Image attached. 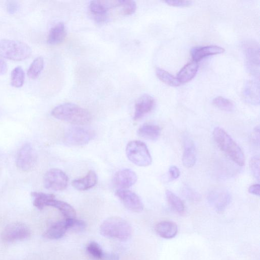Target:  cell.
Instances as JSON below:
<instances>
[{"label": "cell", "instance_id": "cell-15", "mask_svg": "<svg viewBox=\"0 0 260 260\" xmlns=\"http://www.w3.org/2000/svg\"><path fill=\"white\" fill-rule=\"evenodd\" d=\"M155 105V101L152 96L147 94L142 95L136 104L134 119L142 118L153 109Z\"/></svg>", "mask_w": 260, "mask_h": 260}, {"label": "cell", "instance_id": "cell-35", "mask_svg": "<svg viewBox=\"0 0 260 260\" xmlns=\"http://www.w3.org/2000/svg\"><path fill=\"white\" fill-rule=\"evenodd\" d=\"M259 158L258 156L253 157L250 161V169L253 177L259 181Z\"/></svg>", "mask_w": 260, "mask_h": 260}, {"label": "cell", "instance_id": "cell-31", "mask_svg": "<svg viewBox=\"0 0 260 260\" xmlns=\"http://www.w3.org/2000/svg\"><path fill=\"white\" fill-rule=\"evenodd\" d=\"M213 103L216 107L226 112H231L235 108L234 103L231 100L222 97L215 98Z\"/></svg>", "mask_w": 260, "mask_h": 260}, {"label": "cell", "instance_id": "cell-40", "mask_svg": "<svg viewBox=\"0 0 260 260\" xmlns=\"http://www.w3.org/2000/svg\"><path fill=\"white\" fill-rule=\"evenodd\" d=\"M102 260H119L118 254L113 252H104L101 258Z\"/></svg>", "mask_w": 260, "mask_h": 260}, {"label": "cell", "instance_id": "cell-5", "mask_svg": "<svg viewBox=\"0 0 260 260\" xmlns=\"http://www.w3.org/2000/svg\"><path fill=\"white\" fill-rule=\"evenodd\" d=\"M128 159L140 167H147L152 162V158L147 146L144 143L134 141L129 142L126 147Z\"/></svg>", "mask_w": 260, "mask_h": 260}, {"label": "cell", "instance_id": "cell-43", "mask_svg": "<svg viewBox=\"0 0 260 260\" xmlns=\"http://www.w3.org/2000/svg\"><path fill=\"white\" fill-rule=\"evenodd\" d=\"M8 70V64L6 61L3 59H0V76L6 75Z\"/></svg>", "mask_w": 260, "mask_h": 260}, {"label": "cell", "instance_id": "cell-13", "mask_svg": "<svg viewBox=\"0 0 260 260\" xmlns=\"http://www.w3.org/2000/svg\"><path fill=\"white\" fill-rule=\"evenodd\" d=\"M183 153L182 163L187 168L192 167L197 161V153L196 147L191 138L185 134L183 138Z\"/></svg>", "mask_w": 260, "mask_h": 260}, {"label": "cell", "instance_id": "cell-29", "mask_svg": "<svg viewBox=\"0 0 260 260\" xmlns=\"http://www.w3.org/2000/svg\"><path fill=\"white\" fill-rule=\"evenodd\" d=\"M156 73L161 81L169 86L176 87L181 85L176 77L162 69H157Z\"/></svg>", "mask_w": 260, "mask_h": 260}, {"label": "cell", "instance_id": "cell-9", "mask_svg": "<svg viewBox=\"0 0 260 260\" xmlns=\"http://www.w3.org/2000/svg\"><path fill=\"white\" fill-rule=\"evenodd\" d=\"M37 163V156L30 144L24 145L20 149L17 158V166L24 172L32 171Z\"/></svg>", "mask_w": 260, "mask_h": 260}, {"label": "cell", "instance_id": "cell-28", "mask_svg": "<svg viewBox=\"0 0 260 260\" xmlns=\"http://www.w3.org/2000/svg\"><path fill=\"white\" fill-rule=\"evenodd\" d=\"M44 59L41 56L36 58L32 62L28 71L29 78L35 80L39 77L44 68Z\"/></svg>", "mask_w": 260, "mask_h": 260}, {"label": "cell", "instance_id": "cell-1", "mask_svg": "<svg viewBox=\"0 0 260 260\" xmlns=\"http://www.w3.org/2000/svg\"><path fill=\"white\" fill-rule=\"evenodd\" d=\"M54 118L78 125H84L90 122L92 116L84 108L74 103H66L54 107L51 111Z\"/></svg>", "mask_w": 260, "mask_h": 260}, {"label": "cell", "instance_id": "cell-8", "mask_svg": "<svg viewBox=\"0 0 260 260\" xmlns=\"http://www.w3.org/2000/svg\"><path fill=\"white\" fill-rule=\"evenodd\" d=\"M210 205L218 213L223 212L231 202V195L226 189L215 188L208 194Z\"/></svg>", "mask_w": 260, "mask_h": 260}, {"label": "cell", "instance_id": "cell-19", "mask_svg": "<svg viewBox=\"0 0 260 260\" xmlns=\"http://www.w3.org/2000/svg\"><path fill=\"white\" fill-rule=\"evenodd\" d=\"M155 230L160 237L169 239L176 236L178 233V227L173 222L162 221L156 225Z\"/></svg>", "mask_w": 260, "mask_h": 260}, {"label": "cell", "instance_id": "cell-3", "mask_svg": "<svg viewBox=\"0 0 260 260\" xmlns=\"http://www.w3.org/2000/svg\"><path fill=\"white\" fill-rule=\"evenodd\" d=\"M132 232V226L128 222L119 217L109 218L100 226V232L103 236L119 240L128 239Z\"/></svg>", "mask_w": 260, "mask_h": 260}, {"label": "cell", "instance_id": "cell-26", "mask_svg": "<svg viewBox=\"0 0 260 260\" xmlns=\"http://www.w3.org/2000/svg\"><path fill=\"white\" fill-rule=\"evenodd\" d=\"M166 197L169 206L173 211L179 215H184L185 213L184 205L176 194L171 190H167Z\"/></svg>", "mask_w": 260, "mask_h": 260}, {"label": "cell", "instance_id": "cell-4", "mask_svg": "<svg viewBox=\"0 0 260 260\" xmlns=\"http://www.w3.org/2000/svg\"><path fill=\"white\" fill-rule=\"evenodd\" d=\"M32 54L31 47L26 43L17 40H0V57L15 61L29 58Z\"/></svg>", "mask_w": 260, "mask_h": 260}, {"label": "cell", "instance_id": "cell-34", "mask_svg": "<svg viewBox=\"0 0 260 260\" xmlns=\"http://www.w3.org/2000/svg\"><path fill=\"white\" fill-rule=\"evenodd\" d=\"M87 250L88 253L95 258L101 259L103 251L100 245L96 242H91L87 246Z\"/></svg>", "mask_w": 260, "mask_h": 260}, {"label": "cell", "instance_id": "cell-25", "mask_svg": "<svg viewBox=\"0 0 260 260\" xmlns=\"http://www.w3.org/2000/svg\"><path fill=\"white\" fill-rule=\"evenodd\" d=\"M46 207H51L57 209L66 219L76 218V212L74 208L69 204L57 201L55 199L48 202Z\"/></svg>", "mask_w": 260, "mask_h": 260}, {"label": "cell", "instance_id": "cell-20", "mask_svg": "<svg viewBox=\"0 0 260 260\" xmlns=\"http://www.w3.org/2000/svg\"><path fill=\"white\" fill-rule=\"evenodd\" d=\"M199 65L197 62H191L185 65L178 73L176 78L180 84H184L191 81L197 76Z\"/></svg>", "mask_w": 260, "mask_h": 260}, {"label": "cell", "instance_id": "cell-10", "mask_svg": "<svg viewBox=\"0 0 260 260\" xmlns=\"http://www.w3.org/2000/svg\"><path fill=\"white\" fill-rule=\"evenodd\" d=\"M116 196L128 210L136 213L142 212L144 209L142 201L135 192L126 189H118Z\"/></svg>", "mask_w": 260, "mask_h": 260}, {"label": "cell", "instance_id": "cell-41", "mask_svg": "<svg viewBox=\"0 0 260 260\" xmlns=\"http://www.w3.org/2000/svg\"><path fill=\"white\" fill-rule=\"evenodd\" d=\"M260 185L259 184H254L250 185L248 188V191L250 193L255 195L258 197L260 194Z\"/></svg>", "mask_w": 260, "mask_h": 260}, {"label": "cell", "instance_id": "cell-16", "mask_svg": "<svg viewBox=\"0 0 260 260\" xmlns=\"http://www.w3.org/2000/svg\"><path fill=\"white\" fill-rule=\"evenodd\" d=\"M224 52L225 49L221 47L210 45L192 48L191 55L193 61L198 62L208 56L222 54Z\"/></svg>", "mask_w": 260, "mask_h": 260}, {"label": "cell", "instance_id": "cell-21", "mask_svg": "<svg viewBox=\"0 0 260 260\" xmlns=\"http://www.w3.org/2000/svg\"><path fill=\"white\" fill-rule=\"evenodd\" d=\"M98 180L96 173L91 170L84 177L73 180L72 184L76 189L84 191L95 186L98 182Z\"/></svg>", "mask_w": 260, "mask_h": 260}, {"label": "cell", "instance_id": "cell-32", "mask_svg": "<svg viewBox=\"0 0 260 260\" xmlns=\"http://www.w3.org/2000/svg\"><path fill=\"white\" fill-rule=\"evenodd\" d=\"M119 7L121 8V12L123 15L129 16L135 13L137 5L132 0H119Z\"/></svg>", "mask_w": 260, "mask_h": 260}, {"label": "cell", "instance_id": "cell-27", "mask_svg": "<svg viewBox=\"0 0 260 260\" xmlns=\"http://www.w3.org/2000/svg\"><path fill=\"white\" fill-rule=\"evenodd\" d=\"M31 196L34 198V206L38 210H42L46 207L48 202L55 199L53 194L40 192H32Z\"/></svg>", "mask_w": 260, "mask_h": 260}, {"label": "cell", "instance_id": "cell-18", "mask_svg": "<svg viewBox=\"0 0 260 260\" xmlns=\"http://www.w3.org/2000/svg\"><path fill=\"white\" fill-rule=\"evenodd\" d=\"M243 98L248 104L258 105L259 103V86L254 82H249L243 91Z\"/></svg>", "mask_w": 260, "mask_h": 260}, {"label": "cell", "instance_id": "cell-6", "mask_svg": "<svg viewBox=\"0 0 260 260\" xmlns=\"http://www.w3.org/2000/svg\"><path fill=\"white\" fill-rule=\"evenodd\" d=\"M92 130L80 127L72 126L65 132V143L71 146H81L88 144L94 138Z\"/></svg>", "mask_w": 260, "mask_h": 260}, {"label": "cell", "instance_id": "cell-11", "mask_svg": "<svg viewBox=\"0 0 260 260\" xmlns=\"http://www.w3.org/2000/svg\"><path fill=\"white\" fill-rule=\"evenodd\" d=\"M30 235L31 231L26 225L16 223L8 225L4 229L2 237L5 241L14 242L26 239Z\"/></svg>", "mask_w": 260, "mask_h": 260}, {"label": "cell", "instance_id": "cell-12", "mask_svg": "<svg viewBox=\"0 0 260 260\" xmlns=\"http://www.w3.org/2000/svg\"><path fill=\"white\" fill-rule=\"evenodd\" d=\"M119 7L118 1H98L91 2L89 9L95 19L99 23H105L108 20V12L111 8Z\"/></svg>", "mask_w": 260, "mask_h": 260}, {"label": "cell", "instance_id": "cell-7", "mask_svg": "<svg viewBox=\"0 0 260 260\" xmlns=\"http://www.w3.org/2000/svg\"><path fill=\"white\" fill-rule=\"evenodd\" d=\"M45 188L53 191L66 189L69 184V177L66 173L58 169H52L47 171L44 177Z\"/></svg>", "mask_w": 260, "mask_h": 260}, {"label": "cell", "instance_id": "cell-24", "mask_svg": "<svg viewBox=\"0 0 260 260\" xmlns=\"http://www.w3.org/2000/svg\"><path fill=\"white\" fill-rule=\"evenodd\" d=\"M68 230L66 220L61 221L52 225L43 236L48 239H58L62 237Z\"/></svg>", "mask_w": 260, "mask_h": 260}, {"label": "cell", "instance_id": "cell-37", "mask_svg": "<svg viewBox=\"0 0 260 260\" xmlns=\"http://www.w3.org/2000/svg\"><path fill=\"white\" fill-rule=\"evenodd\" d=\"M164 3L168 6L176 8H186L191 6L192 2L179 1V0H167Z\"/></svg>", "mask_w": 260, "mask_h": 260}, {"label": "cell", "instance_id": "cell-14", "mask_svg": "<svg viewBox=\"0 0 260 260\" xmlns=\"http://www.w3.org/2000/svg\"><path fill=\"white\" fill-rule=\"evenodd\" d=\"M138 176L135 171L129 169L118 171L115 174L113 182L118 189H127L136 183Z\"/></svg>", "mask_w": 260, "mask_h": 260}, {"label": "cell", "instance_id": "cell-33", "mask_svg": "<svg viewBox=\"0 0 260 260\" xmlns=\"http://www.w3.org/2000/svg\"><path fill=\"white\" fill-rule=\"evenodd\" d=\"M68 230H72L75 232H82L86 228V223L76 218L66 219Z\"/></svg>", "mask_w": 260, "mask_h": 260}, {"label": "cell", "instance_id": "cell-23", "mask_svg": "<svg viewBox=\"0 0 260 260\" xmlns=\"http://www.w3.org/2000/svg\"><path fill=\"white\" fill-rule=\"evenodd\" d=\"M67 35L64 24L59 23L51 29L47 38V43L51 45L60 44L63 41Z\"/></svg>", "mask_w": 260, "mask_h": 260}, {"label": "cell", "instance_id": "cell-30", "mask_svg": "<svg viewBox=\"0 0 260 260\" xmlns=\"http://www.w3.org/2000/svg\"><path fill=\"white\" fill-rule=\"evenodd\" d=\"M25 74L23 69L18 67L12 72L11 75V85L16 88H21L25 83Z\"/></svg>", "mask_w": 260, "mask_h": 260}, {"label": "cell", "instance_id": "cell-39", "mask_svg": "<svg viewBox=\"0 0 260 260\" xmlns=\"http://www.w3.org/2000/svg\"><path fill=\"white\" fill-rule=\"evenodd\" d=\"M170 179L174 180L177 179L180 176L179 169L175 166H172L169 169Z\"/></svg>", "mask_w": 260, "mask_h": 260}, {"label": "cell", "instance_id": "cell-22", "mask_svg": "<svg viewBox=\"0 0 260 260\" xmlns=\"http://www.w3.org/2000/svg\"><path fill=\"white\" fill-rule=\"evenodd\" d=\"M138 134L144 139L155 141L159 138L161 134V128L156 124L145 123L139 128Z\"/></svg>", "mask_w": 260, "mask_h": 260}, {"label": "cell", "instance_id": "cell-38", "mask_svg": "<svg viewBox=\"0 0 260 260\" xmlns=\"http://www.w3.org/2000/svg\"><path fill=\"white\" fill-rule=\"evenodd\" d=\"M20 9V5L18 2L9 1L7 3V10L10 15L17 13Z\"/></svg>", "mask_w": 260, "mask_h": 260}, {"label": "cell", "instance_id": "cell-42", "mask_svg": "<svg viewBox=\"0 0 260 260\" xmlns=\"http://www.w3.org/2000/svg\"><path fill=\"white\" fill-rule=\"evenodd\" d=\"M253 142L256 145L259 146V127L256 126L254 130L252 135Z\"/></svg>", "mask_w": 260, "mask_h": 260}, {"label": "cell", "instance_id": "cell-17", "mask_svg": "<svg viewBox=\"0 0 260 260\" xmlns=\"http://www.w3.org/2000/svg\"><path fill=\"white\" fill-rule=\"evenodd\" d=\"M245 54L250 70L256 73V68H259V47L255 43L250 42L245 45Z\"/></svg>", "mask_w": 260, "mask_h": 260}, {"label": "cell", "instance_id": "cell-2", "mask_svg": "<svg viewBox=\"0 0 260 260\" xmlns=\"http://www.w3.org/2000/svg\"><path fill=\"white\" fill-rule=\"evenodd\" d=\"M213 137L219 148L235 163L239 166L245 165V157L242 150L223 128L215 127Z\"/></svg>", "mask_w": 260, "mask_h": 260}, {"label": "cell", "instance_id": "cell-36", "mask_svg": "<svg viewBox=\"0 0 260 260\" xmlns=\"http://www.w3.org/2000/svg\"><path fill=\"white\" fill-rule=\"evenodd\" d=\"M182 192L185 198L191 202H198L201 200L200 194L187 186L183 188Z\"/></svg>", "mask_w": 260, "mask_h": 260}]
</instances>
